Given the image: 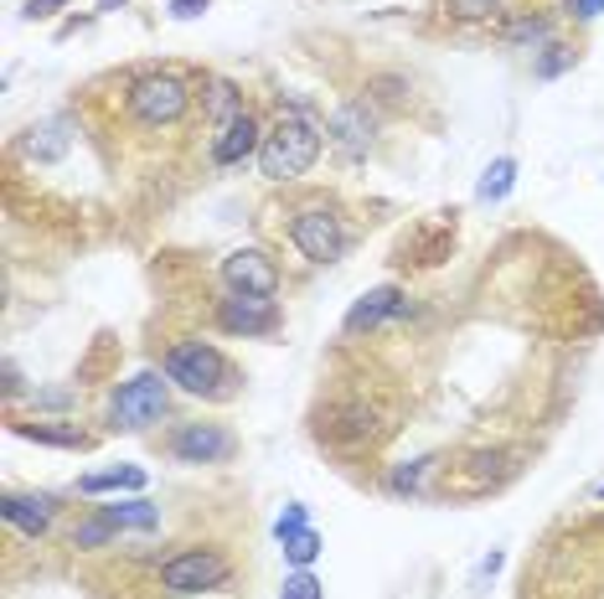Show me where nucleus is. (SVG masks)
Listing matches in <instances>:
<instances>
[{
    "instance_id": "nucleus-5",
    "label": "nucleus",
    "mask_w": 604,
    "mask_h": 599,
    "mask_svg": "<svg viewBox=\"0 0 604 599\" xmlns=\"http://www.w3.org/2000/svg\"><path fill=\"white\" fill-rule=\"evenodd\" d=\"M227 585V558L212 548H186V554L161 564V589L166 595H202V589Z\"/></svg>"
},
{
    "instance_id": "nucleus-2",
    "label": "nucleus",
    "mask_w": 604,
    "mask_h": 599,
    "mask_svg": "<svg viewBox=\"0 0 604 599\" xmlns=\"http://www.w3.org/2000/svg\"><path fill=\"white\" fill-rule=\"evenodd\" d=\"M166 377L176 383L182 393H197V398H233L238 393V373H233V362L207 342H176L166 352Z\"/></svg>"
},
{
    "instance_id": "nucleus-19",
    "label": "nucleus",
    "mask_w": 604,
    "mask_h": 599,
    "mask_svg": "<svg viewBox=\"0 0 604 599\" xmlns=\"http://www.w3.org/2000/svg\"><path fill=\"white\" fill-rule=\"evenodd\" d=\"M207 109H212V124L223 130L227 120H238L243 114V99L233 93V83H212V93H207Z\"/></svg>"
},
{
    "instance_id": "nucleus-23",
    "label": "nucleus",
    "mask_w": 604,
    "mask_h": 599,
    "mask_svg": "<svg viewBox=\"0 0 604 599\" xmlns=\"http://www.w3.org/2000/svg\"><path fill=\"white\" fill-rule=\"evenodd\" d=\"M429 465L434 460H413V465H403V470H393V476H388V491H419V480H423V470H429Z\"/></svg>"
},
{
    "instance_id": "nucleus-22",
    "label": "nucleus",
    "mask_w": 604,
    "mask_h": 599,
    "mask_svg": "<svg viewBox=\"0 0 604 599\" xmlns=\"http://www.w3.org/2000/svg\"><path fill=\"white\" fill-rule=\"evenodd\" d=\"M279 599H320V579L310 569H295L285 579V589H279Z\"/></svg>"
},
{
    "instance_id": "nucleus-8",
    "label": "nucleus",
    "mask_w": 604,
    "mask_h": 599,
    "mask_svg": "<svg viewBox=\"0 0 604 599\" xmlns=\"http://www.w3.org/2000/svg\"><path fill=\"white\" fill-rule=\"evenodd\" d=\"M223 280L233 295H258V300H274L279 295V270L264 248H238V254L223 258Z\"/></svg>"
},
{
    "instance_id": "nucleus-29",
    "label": "nucleus",
    "mask_w": 604,
    "mask_h": 599,
    "mask_svg": "<svg viewBox=\"0 0 604 599\" xmlns=\"http://www.w3.org/2000/svg\"><path fill=\"white\" fill-rule=\"evenodd\" d=\"M114 6H124V0H104V11H114Z\"/></svg>"
},
{
    "instance_id": "nucleus-11",
    "label": "nucleus",
    "mask_w": 604,
    "mask_h": 599,
    "mask_svg": "<svg viewBox=\"0 0 604 599\" xmlns=\"http://www.w3.org/2000/svg\"><path fill=\"white\" fill-rule=\"evenodd\" d=\"M403 311H408L403 290H398V285H378V290H367V295L347 311V331L357 336V331H372V326H382L388 315H403Z\"/></svg>"
},
{
    "instance_id": "nucleus-30",
    "label": "nucleus",
    "mask_w": 604,
    "mask_h": 599,
    "mask_svg": "<svg viewBox=\"0 0 604 599\" xmlns=\"http://www.w3.org/2000/svg\"><path fill=\"white\" fill-rule=\"evenodd\" d=\"M600 496H604V486H600Z\"/></svg>"
},
{
    "instance_id": "nucleus-6",
    "label": "nucleus",
    "mask_w": 604,
    "mask_h": 599,
    "mask_svg": "<svg viewBox=\"0 0 604 599\" xmlns=\"http://www.w3.org/2000/svg\"><path fill=\"white\" fill-rule=\"evenodd\" d=\"M186 104H192V89H186L176 73H151L130 89V114L140 124H171L182 120Z\"/></svg>"
},
{
    "instance_id": "nucleus-1",
    "label": "nucleus",
    "mask_w": 604,
    "mask_h": 599,
    "mask_svg": "<svg viewBox=\"0 0 604 599\" xmlns=\"http://www.w3.org/2000/svg\"><path fill=\"white\" fill-rule=\"evenodd\" d=\"M320 155V130L305 120L300 109H279V120L269 124V135L258 145V171L264 181H295L305 176Z\"/></svg>"
},
{
    "instance_id": "nucleus-28",
    "label": "nucleus",
    "mask_w": 604,
    "mask_h": 599,
    "mask_svg": "<svg viewBox=\"0 0 604 599\" xmlns=\"http://www.w3.org/2000/svg\"><path fill=\"white\" fill-rule=\"evenodd\" d=\"M569 11H574L579 21H594V16L604 11V0H569Z\"/></svg>"
},
{
    "instance_id": "nucleus-21",
    "label": "nucleus",
    "mask_w": 604,
    "mask_h": 599,
    "mask_svg": "<svg viewBox=\"0 0 604 599\" xmlns=\"http://www.w3.org/2000/svg\"><path fill=\"white\" fill-rule=\"evenodd\" d=\"M444 11H450L454 21H485V16L506 11V0H444Z\"/></svg>"
},
{
    "instance_id": "nucleus-4",
    "label": "nucleus",
    "mask_w": 604,
    "mask_h": 599,
    "mask_svg": "<svg viewBox=\"0 0 604 599\" xmlns=\"http://www.w3.org/2000/svg\"><path fill=\"white\" fill-rule=\"evenodd\" d=\"M289 238H295V248H300L310 264H336V258L347 254V223H341L331 207H305V212H295V223H289Z\"/></svg>"
},
{
    "instance_id": "nucleus-10",
    "label": "nucleus",
    "mask_w": 604,
    "mask_h": 599,
    "mask_svg": "<svg viewBox=\"0 0 604 599\" xmlns=\"http://www.w3.org/2000/svg\"><path fill=\"white\" fill-rule=\"evenodd\" d=\"M264 145V135H258V120L243 109L238 120H227L217 135H212V161L217 165H238L243 155H254V150Z\"/></svg>"
},
{
    "instance_id": "nucleus-20",
    "label": "nucleus",
    "mask_w": 604,
    "mask_h": 599,
    "mask_svg": "<svg viewBox=\"0 0 604 599\" xmlns=\"http://www.w3.org/2000/svg\"><path fill=\"white\" fill-rule=\"evenodd\" d=\"M285 558L295 564V569H310V564L320 558V532H310V527H305V532H295V538L285 542Z\"/></svg>"
},
{
    "instance_id": "nucleus-7",
    "label": "nucleus",
    "mask_w": 604,
    "mask_h": 599,
    "mask_svg": "<svg viewBox=\"0 0 604 599\" xmlns=\"http://www.w3.org/2000/svg\"><path fill=\"white\" fill-rule=\"evenodd\" d=\"M171 455L182 465H223L238 455V439L227 435L223 424H182L171 435Z\"/></svg>"
},
{
    "instance_id": "nucleus-12",
    "label": "nucleus",
    "mask_w": 604,
    "mask_h": 599,
    "mask_svg": "<svg viewBox=\"0 0 604 599\" xmlns=\"http://www.w3.org/2000/svg\"><path fill=\"white\" fill-rule=\"evenodd\" d=\"M52 517H58V501H52V496H37V491L6 496V522L21 527L27 538H42L47 527H52Z\"/></svg>"
},
{
    "instance_id": "nucleus-16",
    "label": "nucleus",
    "mask_w": 604,
    "mask_h": 599,
    "mask_svg": "<svg viewBox=\"0 0 604 599\" xmlns=\"http://www.w3.org/2000/svg\"><path fill=\"white\" fill-rule=\"evenodd\" d=\"M16 435L42 439V445H62V449H83V445H89V435H83L78 424H68V429H58V424H16Z\"/></svg>"
},
{
    "instance_id": "nucleus-24",
    "label": "nucleus",
    "mask_w": 604,
    "mask_h": 599,
    "mask_svg": "<svg viewBox=\"0 0 604 599\" xmlns=\"http://www.w3.org/2000/svg\"><path fill=\"white\" fill-rule=\"evenodd\" d=\"M543 37H547L543 16H522V21H512V27H506V42H543Z\"/></svg>"
},
{
    "instance_id": "nucleus-17",
    "label": "nucleus",
    "mask_w": 604,
    "mask_h": 599,
    "mask_svg": "<svg viewBox=\"0 0 604 599\" xmlns=\"http://www.w3.org/2000/svg\"><path fill=\"white\" fill-rule=\"evenodd\" d=\"M512 181H516V161L512 155H501V161H491V171L481 176L475 196H481V202H501V196L512 192Z\"/></svg>"
},
{
    "instance_id": "nucleus-27",
    "label": "nucleus",
    "mask_w": 604,
    "mask_h": 599,
    "mask_svg": "<svg viewBox=\"0 0 604 599\" xmlns=\"http://www.w3.org/2000/svg\"><path fill=\"white\" fill-rule=\"evenodd\" d=\"M62 6H73V0H27V16L37 21V16H52V11H62Z\"/></svg>"
},
{
    "instance_id": "nucleus-13",
    "label": "nucleus",
    "mask_w": 604,
    "mask_h": 599,
    "mask_svg": "<svg viewBox=\"0 0 604 599\" xmlns=\"http://www.w3.org/2000/svg\"><path fill=\"white\" fill-rule=\"evenodd\" d=\"M331 145L341 150V155H351V161H362L367 150H372V120H367V109H362V104L336 109V120H331Z\"/></svg>"
},
{
    "instance_id": "nucleus-14",
    "label": "nucleus",
    "mask_w": 604,
    "mask_h": 599,
    "mask_svg": "<svg viewBox=\"0 0 604 599\" xmlns=\"http://www.w3.org/2000/svg\"><path fill=\"white\" fill-rule=\"evenodd\" d=\"M145 486V470L140 465H114V470H93V476L78 480L83 496H104V491H140Z\"/></svg>"
},
{
    "instance_id": "nucleus-3",
    "label": "nucleus",
    "mask_w": 604,
    "mask_h": 599,
    "mask_svg": "<svg viewBox=\"0 0 604 599\" xmlns=\"http://www.w3.org/2000/svg\"><path fill=\"white\" fill-rule=\"evenodd\" d=\"M171 377L161 373H140L130 377V383H120V393H114V404H109V429H124V435H140V429H151L161 414H166V388Z\"/></svg>"
},
{
    "instance_id": "nucleus-15",
    "label": "nucleus",
    "mask_w": 604,
    "mask_h": 599,
    "mask_svg": "<svg viewBox=\"0 0 604 599\" xmlns=\"http://www.w3.org/2000/svg\"><path fill=\"white\" fill-rule=\"evenodd\" d=\"M104 511L114 517V527H140V532H155V522H161L155 501H145V496H135V501H114V507H104Z\"/></svg>"
},
{
    "instance_id": "nucleus-18",
    "label": "nucleus",
    "mask_w": 604,
    "mask_h": 599,
    "mask_svg": "<svg viewBox=\"0 0 604 599\" xmlns=\"http://www.w3.org/2000/svg\"><path fill=\"white\" fill-rule=\"evenodd\" d=\"M114 532H120V527H114V517H109V511H99V517H89V522L73 527V548H104Z\"/></svg>"
},
{
    "instance_id": "nucleus-25",
    "label": "nucleus",
    "mask_w": 604,
    "mask_h": 599,
    "mask_svg": "<svg viewBox=\"0 0 604 599\" xmlns=\"http://www.w3.org/2000/svg\"><path fill=\"white\" fill-rule=\"evenodd\" d=\"M305 527H310V511H305L300 501H295V507H289L285 517H279V522H274V538H279V542H289V538H295V532H305Z\"/></svg>"
},
{
    "instance_id": "nucleus-9",
    "label": "nucleus",
    "mask_w": 604,
    "mask_h": 599,
    "mask_svg": "<svg viewBox=\"0 0 604 599\" xmlns=\"http://www.w3.org/2000/svg\"><path fill=\"white\" fill-rule=\"evenodd\" d=\"M217 326L227 336H269L279 326V311H274V300H258V295H227L217 305Z\"/></svg>"
},
{
    "instance_id": "nucleus-26",
    "label": "nucleus",
    "mask_w": 604,
    "mask_h": 599,
    "mask_svg": "<svg viewBox=\"0 0 604 599\" xmlns=\"http://www.w3.org/2000/svg\"><path fill=\"white\" fill-rule=\"evenodd\" d=\"M207 6L212 0H171V16H176V21H192V16H202Z\"/></svg>"
}]
</instances>
